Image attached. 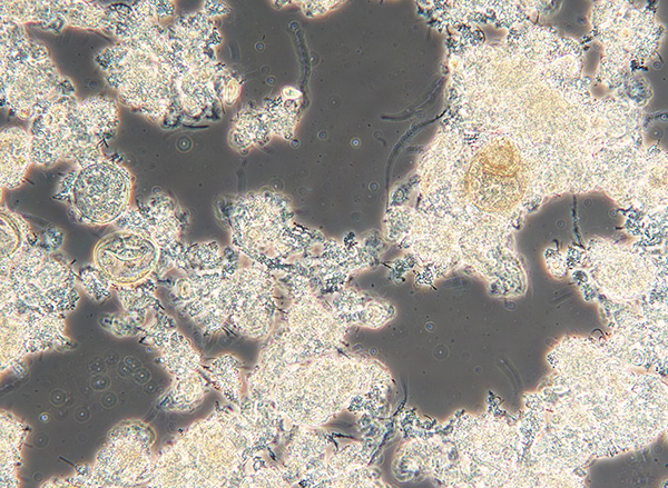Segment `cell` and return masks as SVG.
I'll return each mask as SVG.
<instances>
[{
    "mask_svg": "<svg viewBox=\"0 0 668 488\" xmlns=\"http://www.w3.org/2000/svg\"><path fill=\"white\" fill-rule=\"evenodd\" d=\"M95 61L122 106L161 123L173 98L174 66L132 43L117 42L100 50Z\"/></svg>",
    "mask_w": 668,
    "mask_h": 488,
    "instance_id": "9c48e42d",
    "label": "cell"
},
{
    "mask_svg": "<svg viewBox=\"0 0 668 488\" xmlns=\"http://www.w3.org/2000/svg\"><path fill=\"white\" fill-rule=\"evenodd\" d=\"M485 50L503 77L498 83L462 59L452 79L458 87L460 121L487 126L511 138L554 180L561 192H608L631 170L640 153L637 110L628 102L593 101L580 74L578 48L558 62L544 53L529 56L498 48Z\"/></svg>",
    "mask_w": 668,
    "mask_h": 488,
    "instance_id": "6da1fadb",
    "label": "cell"
},
{
    "mask_svg": "<svg viewBox=\"0 0 668 488\" xmlns=\"http://www.w3.org/2000/svg\"><path fill=\"white\" fill-rule=\"evenodd\" d=\"M588 272L612 301L626 303L664 296L666 263L652 253L600 240L589 245Z\"/></svg>",
    "mask_w": 668,
    "mask_h": 488,
    "instance_id": "4fadbf2b",
    "label": "cell"
},
{
    "mask_svg": "<svg viewBox=\"0 0 668 488\" xmlns=\"http://www.w3.org/2000/svg\"><path fill=\"white\" fill-rule=\"evenodd\" d=\"M78 286L96 302L109 298L114 290L110 280L94 263L79 270Z\"/></svg>",
    "mask_w": 668,
    "mask_h": 488,
    "instance_id": "f546056e",
    "label": "cell"
},
{
    "mask_svg": "<svg viewBox=\"0 0 668 488\" xmlns=\"http://www.w3.org/2000/svg\"><path fill=\"white\" fill-rule=\"evenodd\" d=\"M55 4L67 26L108 31V10L101 3L96 1L59 0L55 1Z\"/></svg>",
    "mask_w": 668,
    "mask_h": 488,
    "instance_id": "4316f807",
    "label": "cell"
},
{
    "mask_svg": "<svg viewBox=\"0 0 668 488\" xmlns=\"http://www.w3.org/2000/svg\"><path fill=\"white\" fill-rule=\"evenodd\" d=\"M1 108L31 121L56 101L76 93L58 70L48 48L31 40L23 24L1 16Z\"/></svg>",
    "mask_w": 668,
    "mask_h": 488,
    "instance_id": "52a82bcc",
    "label": "cell"
},
{
    "mask_svg": "<svg viewBox=\"0 0 668 488\" xmlns=\"http://www.w3.org/2000/svg\"><path fill=\"white\" fill-rule=\"evenodd\" d=\"M185 259L186 273L215 270L223 263V252L216 241L196 242L187 246Z\"/></svg>",
    "mask_w": 668,
    "mask_h": 488,
    "instance_id": "f1b7e54d",
    "label": "cell"
},
{
    "mask_svg": "<svg viewBox=\"0 0 668 488\" xmlns=\"http://www.w3.org/2000/svg\"><path fill=\"white\" fill-rule=\"evenodd\" d=\"M132 187L131 172L104 157L69 169L60 178L53 199L65 203L76 221L106 226L128 210Z\"/></svg>",
    "mask_w": 668,
    "mask_h": 488,
    "instance_id": "30bf717a",
    "label": "cell"
},
{
    "mask_svg": "<svg viewBox=\"0 0 668 488\" xmlns=\"http://www.w3.org/2000/svg\"><path fill=\"white\" fill-rule=\"evenodd\" d=\"M263 432L245 406L217 407L208 417L180 430L154 457L147 487H235Z\"/></svg>",
    "mask_w": 668,
    "mask_h": 488,
    "instance_id": "277c9868",
    "label": "cell"
},
{
    "mask_svg": "<svg viewBox=\"0 0 668 488\" xmlns=\"http://www.w3.org/2000/svg\"><path fill=\"white\" fill-rule=\"evenodd\" d=\"M278 200L269 193L250 192L236 199L229 216L232 242L237 250L256 259L272 246L287 221L285 211L272 209Z\"/></svg>",
    "mask_w": 668,
    "mask_h": 488,
    "instance_id": "d6986e66",
    "label": "cell"
},
{
    "mask_svg": "<svg viewBox=\"0 0 668 488\" xmlns=\"http://www.w3.org/2000/svg\"><path fill=\"white\" fill-rule=\"evenodd\" d=\"M131 7L140 14L156 22H161L174 16L176 3L174 1H138Z\"/></svg>",
    "mask_w": 668,
    "mask_h": 488,
    "instance_id": "4dcf8cb0",
    "label": "cell"
},
{
    "mask_svg": "<svg viewBox=\"0 0 668 488\" xmlns=\"http://www.w3.org/2000/svg\"><path fill=\"white\" fill-rule=\"evenodd\" d=\"M109 27L119 42L137 44L171 63L173 52L161 23L138 13L131 4L107 6Z\"/></svg>",
    "mask_w": 668,
    "mask_h": 488,
    "instance_id": "ffe728a7",
    "label": "cell"
},
{
    "mask_svg": "<svg viewBox=\"0 0 668 488\" xmlns=\"http://www.w3.org/2000/svg\"><path fill=\"white\" fill-rule=\"evenodd\" d=\"M160 253L151 238L116 229L97 242L92 263L107 276L112 288H132L156 278Z\"/></svg>",
    "mask_w": 668,
    "mask_h": 488,
    "instance_id": "9a60e30c",
    "label": "cell"
},
{
    "mask_svg": "<svg viewBox=\"0 0 668 488\" xmlns=\"http://www.w3.org/2000/svg\"><path fill=\"white\" fill-rule=\"evenodd\" d=\"M141 342L158 350L157 362L170 375L171 386L159 405L163 409L190 411L209 390L200 353L178 330L176 320L164 310L141 329Z\"/></svg>",
    "mask_w": 668,
    "mask_h": 488,
    "instance_id": "7c38bea8",
    "label": "cell"
},
{
    "mask_svg": "<svg viewBox=\"0 0 668 488\" xmlns=\"http://www.w3.org/2000/svg\"><path fill=\"white\" fill-rule=\"evenodd\" d=\"M119 123L114 98L63 96L30 121L32 163L51 168L59 161L79 166L101 159L102 147L115 137Z\"/></svg>",
    "mask_w": 668,
    "mask_h": 488,
    "instance_id": "8992f818",
    "label": "cell"
},
{
    "mask_svg": "<svg viewBox=\"0 0 668 488\" xmlns=\"http://www.w3.org/2000/svg\"><path fill=\"white\" fill-rule=\"evenodd\" d=\"M1 374L22 368L29 355L71 346L66 335V315L32 309H0Z\"/></svg>",
    "mask_w": 668,
    "mask_h": 488,
    "instance_id": "5bb4252c",
    "label": "cell"
},
{
    "mask_svg": "<svg viewBox=\"0 0 668 488\" xmlns=\"http://www.w3.org/2000/svg\"><path fill=\"white\" fill-rule=\"evenodd\" d=\"M204 372L209 384L219 390L230 402L242 404V363L232 355H222L204 366Z\"/></svg>",
    "mask_w": 668,
    "mask_h": 488,
    "instance_id": "484cf974",
    "label": "cell"
},
{
    "mask_svg": "<svg viewBox=\"0 0 668 488\" xmlns=\"http://www.w3.org/2000/svg\"><path fill=\"white\" fill-rule=\"evenodd\" d=\"M228 10L227 6L217 1H205L203 12L213 18L218 14H224Z\"/></svg>",
    "mask_w": 668,
    "mask_h": 488,
    "instance_id": "d6a6232c",
    "label": "cell"
},
{
    "mask_svg": "<svg viewBox=\"0 0 668 488\" xmlns=\"http://www.w3.org/2000/svg\"><path fill=\"white\" fill-rule=\"evenodd\" d=\"M1 488L19 486L18 469L21 466V450L29 427L12 412L1 410Z\"/></svg>",
    "mask_w": 668,
    "mask_h": 488,
    "instance_id": "7402d4cb",
    "label": "cell"
},
{
    "mask_svg": "<svg viewBox=\"0 0 668 488\" xmlns=\"http://www.w3.org/2000/svg\"><path fill=\"white\" fill-rule=\"evenodd\" d=\"M421 213L454 237L462 262L483 276L507 267L527 213L559 195L551 177L503 132L451 120L420 165Z\"/></svg>",
    "mask_w": 668,
    "mask_h": 488,
    "instance_id": "7a4b0ae2",
    "label": "cell"
},
{
    "mask_svg": "<svg viewBox=\"0 0 668 488\" xmlns=\"http://www.w3.org/2000/svg\"><path fill=\"white\" fill-rule=\"evenodd\" d=\"M268 130L264 112L242 110L235 118L230 142L237 149L261 145Z\"/></svg>",
    "mask_w": 668,
    "mask_h": 488,
    "instance_id": "83f0119b",
    "label": "cell"
},
{
    "mask_svg": "<svg viewBox=\"0 0 668 488\" xmlns=\"http://www.w3.org/2000/svg\"><path fill=\"white\" fill-rule=\"evenodd\" d=\"M137 208L147 223L148 237L160 248L157 279H161L170 269L185 275L187 272L185 252L188 245L181 240V236L189 222L188 212L164 192L151 195Z\"/></svg>",
    "mask_w": 668,
    "mask_h": 488,
    "instance_id": "ac0fdd59",
    "label": "cell"
},
{
    "mask_svg": "<svg viewBox=\"0 0 668 488\" xmlns=\"http://www.w3.org/2000/svg\"><path fill=\"white\" fill-rule=\"evenodd\" d=\"M78 272L58 251L38 242L0 269V309L68 313L80 300Z\"/></svg>",
    "mask_w": 668,
    "mask_h": 488,
    "instance_id": "ba28073f",
    "label": "cell"
},
{
    "mask_svg": "<svg viewBox=\"0 0 668 488\" xmlns=\"http://www.w3.org/2000/svg\"><path fill=\"white\" fill-rule=\"evenodd\" d=\"M549 361L554 384L567 389L556 405L549 435L578 459L642 447L666 428L667 390L655 375H638L606 345L563 338Z\"/></svg>",
    "mask_w": 668,
    "mask_h": 488,
    "instance_id": "3957f363",
    "label": "cell"
},
{
    "mask_svg": "<svg viewBox=\"0 0 668 488\" xmlns=\"http://www.w3.org/2000/svg\"><path fill=\"white\" fill-rule=\"evenodd\" d=\"M283 367L264 380L253 401H274L275 408L304 426L323 424L356 396L383 382L387 372L370 360L326 353Z\"/></svg>",
    "mask_w": 668,
    "mask_h": 488,
    "instance_id": "5b68a950",
    "label": "cell"
},
{
    "mask_svg": "<svg viewBox=\"0 0 668 488\" xmlns=\"http://www.w3.org/2000/svg\"><path fill=\"white\" fill-rule=\"evenodd\" d=\"M100 322L101 326L106 328L109 332L120 338L140 335L141 332V327H139L130 317H128L124 312L121 315H111L110 317L105 318V320Z\"/></svg>",
    "mask_w": 668,
    "mask_h": 488,
    "instance_id": "1f68e13d",
    "label": "cell"
},
{
    "mask_svg": "<svg viewBox=\"0 0 668 488\" xmlns=\"http://www.w3.org/2000/svg\"><path fill=\"white\" fill-rule=\"evenodd\" d=\"M32 163L30 136L20 127L3 128L0 132V182L4 189L22 186Z\"/></svg>",
    "mask_w": 668,
    "mask_h": 488,
    "instance_id": "44dd1931",
    "label": "cell"
},
{
    "mask_svg": "<svg viewBox=\"0 0 668 488\" xmlns=\"http://www.w3.org/2000/svg\"><path fill=\"white\" fill-rule=\"evenodd\" d=\"M157 282L158 280L151 277L132 288H112L122 312L130 317L141 329L146 325L149 312L164 310L160 300L156 296Z\"/></svg>",
    "mask_w": 668,
    "mask_h": 488,
    "instance_id": "d4e9b609",
    "label": "cell"
},
{
    "mask_svg": "<svg viewBox=\"0 0 668 488\" xmlns=\"http://www.w3.org/2000/svg\"><path fill=\"white\" fill-rule=\"evenodd\" d=\"M1 16L21 24L37 23L42 30L55 33L67 26L55 1H1Z\"/></svg>",
    "mask_w": 668,
    "mask_h": 488,
    "instance_id": "cb8c5ba5",
    "label": "cell"
},
{
    "mask_svg": "<svg viewBox=\"0 0 668 488\" xmlns=\"http://www.w3.org/2000/svg\"><path fill=\"white\" fill-rule=\"evenodd\" d=\"M170 300L204 333H216L228 326V272L218 269L188 272L176 279L170 288Z\"/></svg>",
    "mask_w": 668,
    "mask_h": 488,
    "instance_id": "2e32d148",
    "label": "cell"
},
{
    "mask_svg": "<svg viewBox=\"0 0 668 488\" xmlns=\"http://www.w3.org/2000/svg\"><path fill=\"white\" fill-rule=\"evenodd\" d=\"M155 431L141 420H126L115 426L91 466L78 467L69 478H53L48 487L121 488L145 485L154 452Z\"/></svg>",
    "mask_w": 668,
    "mask_h": 488,
    "instance_id": "8fae6325",
    "label": "cell"
},
{
    "mask_svg": "<svg viewBox=\"0 0 668 488\" xmlns=\"http://www.w3.org/2000/svg\"><path fill=\"white\" fill-rule=\"evenodd\" d=\"M229 318L227 328L252 338H265L272 327L274 303L272 279L256 267L228 271Z\"/></svg>",
    "mask_w": 668,
    "mask_h": 488,
    "instance_id": "e0dca14e",
    "label": "cell"
},
{
    "mask_svg": "<svg viewBox=\"0 0 668 488\" xmlns=\"http://www.w3.org/2000/svg\"><path fill=\"white\" fill-rule=\"evenodd\" d=\"M0 269L8 267L30 245L39 241L28 221L19 213L2 206Z\"/></svg>",
    "mask_w": 668,
    "mask_h": 488,
    "instance_id": "603a6c76",
    "label": "cell"
}]
</instances>
